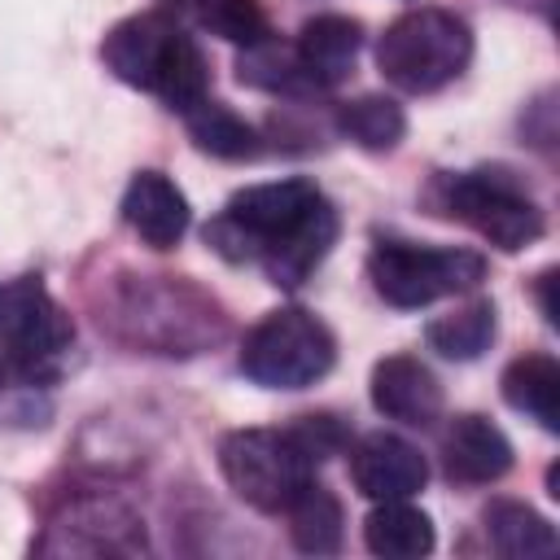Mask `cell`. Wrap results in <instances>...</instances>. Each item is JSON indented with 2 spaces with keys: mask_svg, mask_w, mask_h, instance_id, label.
<instances>
[{
  "mask_svg": "<svg viewBox=\"0 0 560 560\" xmlns=\"http://www.w3.org/2000/svg\"><path fill=\"white\" fill-rule=\"evenodd\" d=\"M341 219L311 179H271L232 192L206 223V245L228 262H258L271 284L298 289L337 245Z\"/></svg>",
  "mask_w": 560,
  "mask_h": 560,
  "instance_id": "obj_1",
  "label": "cell"
},
{
  "mask_svg": "<svg viewBox=\"0 0 560 560\" xmlns=\"http://www.w3.org/2000/svg\"><path fill=\"white\" fill-rule=\"evenodd\" d=\"M101 61L127 88L158 96L166 109L188 114L210 96V66L192 35L166 13H131L101 39Z\"/></svg>",
  "mask_w": 560,
  "mask_h": 560,
  "instance_id": "obj_2",
  "label": "cell"
},
{
  "mask_svg": "<svg viewBox=\"0 0 560 560\" xmlns=\"http://www.w3.org/2000/svg\"><path fill=\"white\" fill-rule=\"evenodd\" d=\"M472 61V26L438 4H420L398 13L385 35L376 39V66L381 74L411 96L442 92L455 83Z\"/></svg>",
  "mask_w": 560,
  "mask_h": 560,
  "instance_id": "obj_3",
  "label": "cell"
},
{
  "mask_svg": "<svg viewBox=\"0 0 560 560\" xmlns=\"http://www.w3.org/2000/svg\"><path fill=\"white\" fill-rule=\"evenodd\" d=\"M429 201L438 206V214L459 219L464 228H472L481 241H490L503 254H516V249L534 245L542 236V228H547L538 201L503 166H477V171L438 175L433 188H429Z\"/></svg>",
  "mask_w": 560,
  "mask_h": 560,
  "instance_id": "obj_4",
  "label": "cell"
},
{
  "mask_svg": "<svg viewBox=\"0 0 560 560\" xmlns=\"http://www.w3.org/2000/svg\"><path fill=\"white\" fill-rule=\"evenodd\" d=\"M332 363H337L332 328L302 306L267 311L241 341V372L262 389H306L324 381Z\"/></svg>",
  "mask_w": 560,
  "mask_h": 560,
  "instance_id": "obj_5",
  "label": "cell"
},
{
  "mask_svg": "<svg viewBox=\"0 0 560 560\" xmlns=\"http://www.w3.org/2000/svg\"><path fill=\"white\" fill-rule=\"evenodd\" d=\"M368 276L389 306L420 311L438 298L477 289L486 280V258L464 245H416L385 236L368 254Z\"/></svg>",
  "mask_w": 560,
  "mask_h": 560,
  "instance_id": "obj_6",
  "label": "cell"
},
{
  "mask_svg": "<svg viewBox=\"0 0 560 560\" xmlns=\"http://www.w3.org/2000/svg\"><path fill=\"white\" fill-rule=\"evenodd\" d=\"M219 468L236 499L276 516L315 481L319 464L293 429H232L219 438Z\"/></svg>",
  "mask_w": 560,
  "mask_h": 560,
  "instance_id": "obj_7",
  "label": "cell"
},
{
  "mask_svg": "<svg viewBox=\"0 0 560 560\" xmlns=\"http://www.w3.org/2000/svg\"><path fill=\"white\" fill-rule=\"evenodd\" d=\"M74 346V319L39 276L0 280V359L26 381L52 376V363Z\"/></svg>",
  "mask_w": 560,
  "mask_h": 560,
  "instance_id": "obj_8",
  "label": "cell"
},
{
  "mask_svg": "<svg viewBox=\"0 0 560 560\" xmlns=\"http://www.w3.org/2000/svg\"><path fill=\"white\" fill-rule=\"evenodd\" d=\"M350 477H354V490L372 503H385V499H411L424 490L429 481V464L420 455V446H411L407 438L398 433H363L350 451Z\"/></svg>",
  "mask_w": 560,
  "mask_h": 560,
  "instance_id": "obj_9",
  "label": "cell"
},
{
  "mask_svg": "<svg viewBox=\"0 0 560 560\" xmlns=\"http://www.w3.org/2000/svg\"><path fill=\"white\" fill-rule=\"evenodd\" d=\"M39 551H79V556H131L144 551V525L114 499H83L52 525V538Z\"/></svg>",
  "mask_w": 560,
  "mask_h": 560,
  "instance_id": "obj_10",
  "label": "cell"
},
{
  "mask_svg": "<svg viewBox=\"0 0 560 560\" xmlns=\"http://www.w3.org/2000/svg\"><path fill=\"white\" fill-rule=\"evenodd\" d=\"M372 407L385 420L429 429L442 416V385L416 354H385L372 368Z\"/></svg>",
  "mask_w": 560,
  "mask_h": 560,
  "instance_id": "obj_11",
  "label": "cell"
},
{
  "mask_svg": "<svg viewBox=\"0 0 560 560\" xmlns=\"http://www.w3.org/2000/svg\"><path fill=\"white\" fill-rule=\"evenodd\" d=\"M442 468L459 486H490L512 468V442L494 420L464 411L442 429Z\"/></svg>",
  "mask_w": 560,
  "mask_h": 560,
  "instance_id": "obj_12",
  "label": "cell"
},
{
  "mask_svg": "<svg viewBox=\"0 0 560 560\" xmlns=\"http://www.w3.org/2000/svg\"><path fill=\"white\" fill-rule=\"evenodd\" d=\"M122 219L144 245L171 249L188 232L192 214H188V197L175 188V179H166L162 171H140V175H131V184L122 192Z\"/></svg>",
  "mask_w": 560,
  "mask_h": 560,
  "instance_id": "obj_13",
  "label": "cell"
},
{
  "mask_svg": "<svg viewBox=\"0 0 560 560\" xmlns=\"http://www.w3.org/2000/svg\"><path fill=\"white\" fill-rule=\"evenodd\" d=\"M293 48H298V61H302L311 88L324 92V88H337L341 79H350L354 57L363 48V26L346 13H315L302 22Z\"/></svg>",
  "mask_w": 560,
  "mask_h": 560,
  "instance_id": "obj_14",
  "label": "cell"
},
{
  "mask_svg": "<svg viewBox=\"0 0 560 560\" xmlns=\"http://www.w3.org/2000/svg\"><path fill=\"white\" fill-rule=\"evenodd\" d=\"M503 398L542 433H560V363L551 354H521L503 368Z\"/></svg>",
  "mask_w": 560,
  "mask_h": 560,
  "instance_id": "obj_15",
  "label": "cell"
},
{
  "mask_svg": "<svg viewBox=\"0 0 560 560\" xmlns=\"http://www.w3.org/2000/svg\"><path fill=\"white\" fill-rule=\"evenodd\" d=\"M363 542L372 556L381 560H420L433 551L438 534H433V521L429 512H420L416 503L407 499H385L368 512L363 521Z\"/></svg>",
  "mask_w": 560,
  "mask_h": 560,
  "instance_id": "obj_16",
  "label": "cell"
},
{
  "mask_svg": "<svg viewBox=\"0 0 560 560\" xmlns=\"http://www.w3.org/2000/svg\"><path fill=\"white\" fill-rule=\"evenodd\" d=\"M481 521H486V538H490L494 556H503V560H534V556H551L560 547L556 525L521 499H494L481 512Z\"/></svg>",
  "mask_w": 560,
  "mask_h": 560,
  "instance_id": "obj_17",
  "label": "cell"
},
{
  "mask_svg": "<svg viewBox=\"0 0 560 560\" xmlns=\"http://www.w3.org/2000/svg\"><path fill=\"white\" fill-rule=\"evenodd\" d=\"M494 328H499L494 302H490V298H477V302L455 306L451 315L429 319L424 341H429V350H438V354L451 359V363H472V359H481V354L490 350Z\"/></svg>",
  "mask_w": 560,
  "mask_h": 560,
  "instance_id": "obj_18",
  "label": "cell"
},
{
  "mask_svg": "<svg viewBox=\"0 0 560 560\" xmlns=\"http://www.w3.org/2000/svg\"><path fill=\"white\" fill-rule=\"evenodd\" d=\"M289 534H293V547L306 551V556H332L341 551V534H346V516H341V503L328 486L311 481L289 508Z\"/></svg>",
  "mask_w": 560,
  "mask_h": 560,
  "instance_id": "obj_19",
  "label": "cell"
},
{
  "mask_svg": "<svg viewBox=\"0 0 560 560\" xmlns=\"http://www.w3.org/2000/svg\"><path fill=\"white\" fill-rule=\"evenodd\" d=\"M337 131L346 140H354L359 149H368V153H389L407 136V114L394 96L363 92V96L337 105Z\"/></svg>",
  "mask_w": 560,
  "mask_h": 560,
  "instance_id": "obj_20",
  "label": "cell"
},
{
  "mask_svg": "<svg viewBox=\"0 0 560 560\" xmlns=\"http://www.w3.org/2000/svg\"><path fill=\"white\" fill-rule=\"evenodd\" d=\"M184 118H188V136H192L197 149L210 153V158L245 162V158H258V149H262L258 131H254L232 105H223V101H210V96H206V101H201L197 109H188Z\"/></svg>",
  "mask_w": 560,
  "mask_h": 560,
  "instance_id": "obj_21",
  "label": "cell"
},
{
  "mask_svg": "<svg viewBox=\"0 0 560 560\" xmlns=\"http://www.w3.org/2000/svg\"><path fill=\"white\" fill-rule=\"evenodd\" d=\"M236 79L249 83V88H262V92H280V96H306L315 92L302 61H298V48L293 44H280V39H258L241 52L236 61Z\"/></svg>",
  "mask_w": 560,
  "mask_h": 560,
  "instance_id": "obj_22",
  "label": "cell"
},
{
  "mask_svg": "<svg viewBox=\"0 0 560 560\" xmlns=\"http://www.w3.org/2000/svg\"><path fill=\"white\" fill-rule=\"evenodd\" d=\"M192 18H197L206 31H214L219 39L245 44V48L271 35V31H267V13L258 9V0H197V4H192Z\"/></svg>",
  "mask_w": 560,
  "mask_h": 560,
  "instance_id": "obj_23",
  "label": "cell"
},
{
  "mask_svg": "<svg viewBox=\"0 0 560 560\" xmlns=\"http://www.w3.org/2000/svg\"><path fill=\"white\" fill-rule=\"evenodd\" d=\"M556 276H560L556 267H547V271L538 276V298H542V315H547L551 328L560 324V311H556Z\"/></svg>",
  "mask_w": 560,
  "mask_h": 560,
  "instance_id": "obj_24",
  "label": "cell"
},
{
  "mask_svg": "<svg viewBox=\"0 0 560 560\" xmlns=\"http://www.w3.org/2000/svg\"><path fill=\"white\" fill-rule=\"evenodd\" d=\"M547 494H551V499H560V468H556V464L547 468Z\"/></svg>",
  "mask_w": 560,
  "mask_h": 560,
  "instance_id": "obj_25",
  "label": "cell"
},
{
  "mask_svg": "<svg viewBox=\"0 0 560 560\" xmlns=\"http://www.w3.org/2000/svg\"><path fill=\"white\" fill-rule=\"evenodd\" d=\"M166 4H175V9H188V13H192V4H197V0H166Z\"/></svg>",
  "mask_w": 560,
  "mask_h": 560,
  "instance_id": "obj_26",
  "label": "cell"
}]
</instances>
